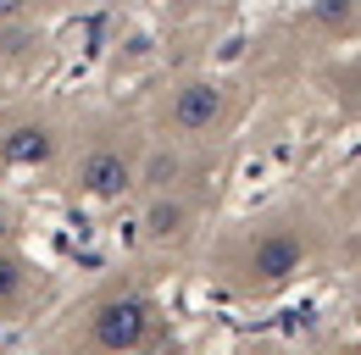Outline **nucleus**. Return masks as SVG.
<instances>
[{"label":"nucleus","instance_id":"2","mask_svg":"<svg viewBox=\"0 0 361 355\" xmlns=\"http://www.w3.org/2000/svg\"><path fill=\"white\" fill-rule=\"evenodd\" d=\"M145 333H150V306L139 294H123V300L94 311V344L100 350H134V344H145Z\"/></svg>","mask_w":361,"mask_h":355},{"label":"nucleus","instance_id":"3","mask_svg":"<svg viewBox=\"0 0 361 355\" xmlns=\"http://www.w3.org/2000/svg\"><path fill=\"white\" fill-rule=\"evenodd\" d=\"M128 178H134V167H128L123 150H90V156L78 161V189L94 194V200H117V194L128 189Z\"/></svg>","mask_w":361,"mask_h":355},{"label":"nucleus","instance_id":"6","mask_svg":"<svg viewBox=\"0 0 361 355\" xmlns=\"http://www.w3.org/2000/svg\"><path fill=\"white\" fill-rule=\"evenodd\" d=\"M6 156L11 161H39V156H50V133L45 128H17V139H6Z\"/></svg>","mask_w":361,"mask_h":355},{"label":"nucleus","instance_id":"7","mask_svg":"<svg viewBox=\"0 0 361 355\" xmlns=\"http://www.w3.org/2000/svg\"><path fill=\"white\" fill-rule=\"evenodd\" d=\"M23 283H28V266L0 250V306H11V300L23 294Z\"/></svg>","mask_w":361,"mask_h":355},{"label":"nucleus","instance_id":"1","mask_svg":"<svg viewBox=\"0 0 361 355\" xmlns=\"http://www.w3.org/2000/svg\"><path fill=\"white\" fill-rule=\"evenodd\" d=\"M306 233H295V228H267V233H256L250 239V250H245V266H250V283L256 289H278V283H289L300 266H306Z\"/></svg>","mask_w":361,"mask_h":355},{"label":"nucleus","instance_id":"4","mask_svg":"<svg viewBox=\"0 0 361 355\" xmlns=\"http://www.w3.org/2000/svg\"><path fill=\"white\" fill-rule=\"evenodd\" d=\"M223 89L217 84H189L178 89V100H173V128L178 133H212L223 123Z\"/></svg>","mask_w":361,"mask_h":355},{"label":"nucleus","instance_id":"5","mask_svg":"<svg viewBox=\"0 0 361 355\" xmlns=\"http://www.w3.org/2000/svg\"><path fill=\"white\" fill-rule=\"evenodd\" d=\"M183 228H189V206H183L178 194H156L150 211H145V233L150 239H178Z\"/></svg>","mask_w":361,"mask_h":355}]
</instances>
